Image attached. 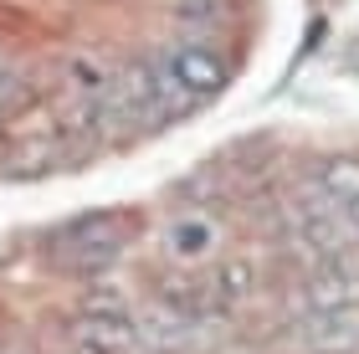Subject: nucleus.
<instances>
[{
    "label": "nucleus",
    "mask_w": 359,
    "mask_h": 354,
    "mask_svg": "<svg viewBox=\"0 0 359 354\" xmlns=\"http://www.w3.org/2000/svg\"><path fill=\"white\" fill-rule=\"evenodd\" d=\"M46 252H52V262L67 272V278L97 282V278H108V272L118 267V257L128 252V231L113 211H88V216L67 221L62 231H52Z\"/></svg>",
    "instance_id": "obj_1"
},
{
    "label": "nucleus",
    "mask_w": 359,
    "mask_h": 354,
    "mask_svg": "<svg viewBox=\"0 0 359 354\" xmlns=\"http://www.w3.org/2000/svg\"><path fill=\"white\" fill-rule=\"evenodd\" d=\"M159 72L175 83V93L190 108L210 103L216 93H226V83H231V62H226L210 41H170L165 52H159Z\"/></svg>",
    "instance_id": "obj_2"
},
{
    "label": "nucleus",
    "mask_w": 359,
    "mask_h": 354,
    "mask_svg": "<svg viewBox=\"0 0 359 354\" xmlns=\"http://www.w3.org/2000/svg\"><path fill=\"white\" fill-rule=\"evenodd\" d=\"M349 303H359V252L354 247L303 272L298 293H292V318L318 313V308H349Z\"/></svg>",
    "instance_id": "obj_3"
},
{
    "label": "nucleus",
    "mask_w": 359,
    "mask_h": 354,
    "mask_svg": "<svg viewBox=\"0 0 359 354\" xmlns=\"http://www.w3.org/2000/svg\"><path fill=\"white\" fill-rule=\"evenodd\" d=\"M292 334L308 354H359V303L349 308H318V313H298Z\"/></svg>",
    "instance_id": "obj_4"
},
{
    "label": "nucleus",
    "mask_w": 359,
    "mask_h": 354,
    "mask_svg": "<svg viewBox=\"0 0 359 354\" xmlns=\"http://www.w3.org/2000/svg\"><path fill=\"white\" fill-rule=\"evenodd\" d=\"M72 344L97 349V354H144L139 313H83L72 324Z\"/></svg>",
    "instance_id": "obj_5"
},
{
    "label": "nucleus",
    "mask_w": 359,
    "mask_h": 354,
    "mask_svg": "<svg viewBox=\"0 0 359 354\" xmlns=\"http://www.w3.org/2000/svg\"><path fill=\"white\" fill-rule=\"evenodd\" d=\"M221 247V226H216V216H205V211H190V216H175L170 226H165V252L175 257V262H210V252Z\"/></svg>",
    "instance_id": "obj_6"
},
{
    "label": "nucleus",
    "mask_w": 359,
    "mask_h": 354,
    "mask_svg": "<svg viewBox=\"0 0 359 354\" xmlns=\"http://www.w3.org/2000/svg\"><path fill=\"white\" fill-rule=\"evenodd\" d=\"M62 165H67V139H26L6 149L0 175L6 180H41V175H57Z\"/></svg>",
    "instance_id": "obj_7"
},
{
    "label": "nucleus",
    "mask_w": 359,
    "mask_h": 354,
    "mask_svg": "<svg viewBox=\"0 0 359 354\" xmlns=\"http://www.w3.org/2000/svg\"><path fill=\"white\" fill-rule=\"evenodd\" d=\"M205 287L216 298V308H236V303H247L257 293V267L247 257H221V262H210Z\"/></svg>",
    "instance_id": "obj_8"
},
{
    "label": "nucleus",
    "mask_w": 359,
    "mask_h": 354,
    "mask_svg": "<svg viewBox=\"0 0 359 354\" xmlns=\"http://www.w3.org/2000/svg\"><path fill=\"white\" fill-rule=\"evenodd\" d=\"M308 185H318L329 200H354L359 196V154H318V165H313V180Z\"/></svg>",
    "instance_id": "obj_9"
},
{
    "label": "nucleus",
    "mask_w": 359,
    "mask_h": 354,
    "mask_svg": "<svg viewBox=\"0 0 359 354\" xmlns=\"http://www.w3.org/2000/svg\"><path fill=\"white\" fill-rule=\"evenodd\" d=\"M31 98V72L26 67H0V118L21 114Z\"/></svg>",
    "instance_id": "obj_10"
},
{
    "label": "nucleus",
    "mask_w": 359,
    "mask_h": 354,
    "mask_svg": "<svg viewBox=\"0 0 359 354\" xmlns=\"http://www.w3.org/2000/svg\"><path fill=\"white\" fill-rule=\"evenodd\" d=\"M123 308H128V293L113 282H93L83 298V313H123Z\"/></svg>",
    "instance_id": "obj_11"
},
{
    "label": "nucleus",
    "mask_w": 359,
    "mask_h": 354,
    "mask_svg": "<svg viewBox=\"0 0 359 354\" xmlns=\"http://www.w3.org/2000/svg\"><path fill=\"white\" fill-rule=\"evenodd\" d=\"M339 211H344V221H349V226H354V236H359V196H354V200H344Z\"/></svg>",
    "instance_id": "obj_12"
},
{
    "label": "nucleus",
    "mask_w": 359,
    "mask_h": 354,
    "mask_svg": "<svg viewBox=\"0 0 359 354\" xmlns=\"http://www.w3.org/2000/svg\"><path fill=\"white\" fill-rule=\"evenodd\" d=\"M144 354H159V349H144Z\"/></svg>",
    "instance_id": "obj_13"
}]
</instances>
